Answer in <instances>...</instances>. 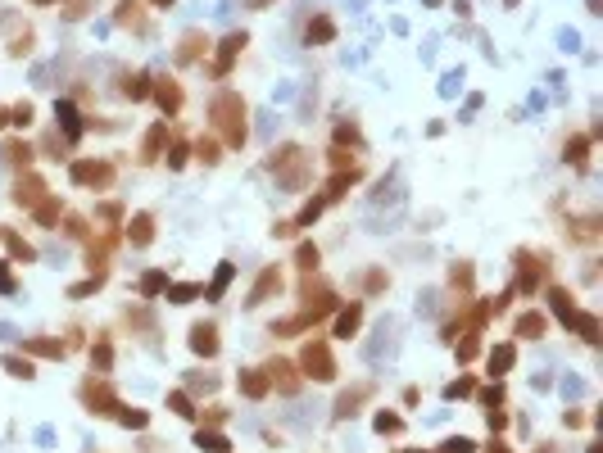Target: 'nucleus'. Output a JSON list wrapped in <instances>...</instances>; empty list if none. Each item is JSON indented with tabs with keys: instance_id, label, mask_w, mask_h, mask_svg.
Wrapping results in <instances>:
<instances>
[{
	"instance_id": "9b49d317",
	"label": "nucleus",
	"mask_w": 603,
	"mask_h": 453,
	"mask_svg": "<svg viewBox=\"0 0 603 453\" xmlns=\"http://www.w3.org/2000/svg\"><path fill=\"white\" fill-rule=\"evenodd\" d=\"M359 322H363V308H359V304L340 308V317H336V335H340V340H349V335L359 331Z\"/></svg>"
},
{
	"instance_id": "a19ab883",
	"label": "nucleus",
	"mask_w": 603,
	"mask_h": 453,
	"mask_svg": "<svg viewBox=\"0 0 603 453\" xmlns=\"http://www.w3.org/2000/svg\"><path fill=\"white\" fill-rule=\"evenodd\" d=\"M490 453H508V449H504V445H490Z\"/></svg>"
},
{
	"instance_id": "f257e3e1",
	"label": "nucleus",
	"mask_w": 603,
	"mask_h": 453,
	"mask_svg": "<svg viewBox=\"0 0 603 453\" xmlns=\"http://www.w3.org/2000/svg\"><path fill=\"white\" fill-rule=\"evenodd\" d=\"M214 123L223 127L227 146H245V100L236 91H223L214 100Z\"/></svg>"
},
{
	"instance_id": "0eeeda50",
	"label": "nucleus",
	"mask_w": 603,
	"mask_h": 453,
	"mask_svg": "<svg viewBox=\"0 0 603 453\" xmlns=\"http://www.w3.org/2000/svg\"><path fill=\"white\" fill-rule=\"evenodd\" d=\"M150 91H155V100H159V109H164V113H168V118H172V113H177V109H181V86H177V82H172V77H164V82H155V86H150Z\"/></svg>"
},
{
	"instance_id": "473e14b6",
	"label": "nucleus",
	"mask_w": 603,
	"mask_h": 453,
	"mask_svg": "<svg viewBox=\"0 0 603 453\" xmlns=\"http://www.w3.org/2000/svg\"><path fill=\"white\" fill-rule=\"evenodd\" d=\"M9 123H14V127H27V123H32V104H14V109H9Z\"/></svg>"
},
{
	"instance_id": "423d86ee",
	"label": "nucleus",
	"mask_w": 603,
	"mask_h": 453,
	"mask_svg": "<svg viewBox=\"0 0 603 453\" xmlns=\"http://www.w3.org/2000/svg\"><path fill=\"white\" fill-rule=\"evenodd\" d=\"M190 349L205 354V358H214V354H218V326H214V322L190 326Z\"/></svg>"
},
{
	"instance_id": "c756f323",
	"label": "nucleus",
	"mask_w": 603,
	"mask_h": 453,
	"mask_svg": "<svg viewBox=\"0 0 603 453\" xmlns=\"http://www.w3.org/2000/svg\"><path fill=\"white\" fill-rule=\"evenodd\" d=\"M27 349H32V354H46V358H60L64 344H60V340H27Z\"/></svg>"
},
{
	"instance_id": "dca6fc26",
	"label": "nucleus",
	"mask_w": 603,
	"mask_h": 453,
	"mask_svg": "<svg viewBox=\"0 0 603 453\" xmlns=\"http://www.w3.org/2000/svg\"><path fill=\"white\" fill-rule=\"evenodd\" d=\"M513 358H517L513 344H499V349H490V377H504V372L513 368Z\"/></svg>"
},
{
	"instance_id": "39448f33",
	"label": "nucleus",
	"mask_w": 603,
	"mask_h": 453,
	"mask_svg": "<svg viewBox=\"0 0 603 453\" xmlns=\"http://www.w3.org/2000/svg\"><path fill=\"white\" fill-rule=\"evenodd\" d=\"M517 263H522V277H517V291H522V295H535V291H540V258H531V254H526V249H522V254H517Z\"/></svg>"
},
{
	"instance_id": "72a5a7b5",
	"label": "nucleus",
	"mask_w": 603,
	"mask_h": 453,
	"mask_svg": "<svg viewBox=\"0 0 603 453\" xmlns=\"http://www.w3.org/2000/svg\"><path fill=\"white\" fill-rule=\"evenodd\" d=\"M200 159H205V163H218V141H200Z\"/></svg>"
},
{
	"instance_id": "2eb2a0df",
	"label": "nucleus",
	"mask_w": 603,
	"mask_h": 453,
	"mask_svg": "<svg viewBox=\"0 0 603 453\" xmlns=\"http://www.w3.org/2000/svg\"><path fill=\"white\" fill-rule=\"evenodd\" d=\"M549 300H553V313H558L562 322H571V313H576V300H571V291L553 286V291H549Z\"/></svg>"
},
{
	"instance_id": "37998d69",
	"label": "nucleus",
	"mask_w": 603,
	"mask_h": 453,
	"mask_svg": "<svg viewBox=\"0 0 603 453\" xmlns=\"http://www.w3.org/2000/svg\"><path fill=\"white\" fill-rule=\"evenodd\" d=\"M155 5H172V0H155Z\"/></svg>"
},
{
	"instance_id": "9d476101",
	"label": "nucleus",
	"mask_w": 603,
	"mask_h": 453,
	"mask_svg": "<svg viewBox=\"0 0 603 453\" xmlns=\"http://www.w3.org/2000/svg\"><path fill=\"white\" fill-rule=\"evenodd\" d=\"M544 326H549V322H544V313H522V317H517V335H522V340H540Z\"/></svg>"
},
{
	"instance_id": "aec40b11",
	"label": "nucleus",
	"mask_w": 603,
	"mask_h": 453,
	"mask_svg": "<svg viewBox=\"0 0 603 453\" xmlns=\"http://www.w3.org/2000/svg\"><path fill=\"white\" fill-rule=\"evenodd\" d=\"M331 36H336V23H331L327 14H322V18H313V23H309V46H313V41H331Z\"/></svg>"
},
{
	"instance_id": "b1692460",
	"label": "nucleus",
	"mask_w": 603,
	"mask_h": 453,
	"mask_svg": "<svg viewBox=\"0 0 603 453\" xmlns=\"http://www.w3.org/2000/svg\"><path fill=\"white\" fill-rule=\"evenodd\" d=\"M232 272H236V267L232 263H223V267H218V277H214V286H209V300H223V291H227V281H232Z\"/></svg>"
},
{
	"instance_id": "6e6552de",
	"label": "nucleus",
	"mask_w": 603,
	"mask_h": 453,
	"mask_svg": "<svg viewBox=\"0 0 603 453\" xmlns=\"http://www.w3.org/2000/svg\"><path fill=\"white\" fill-rule=\"evenodd\" d=\"M245 41H250L245 32H232V36H227V41H223V50H218V64H214V73H227V69H232V60H236V55L245 50Z\"/></svg>"
},
{
	"instance_id": "2f4dec72",
	"label": "nucleus",
	"mask_w": 603,
	"mask_h": 453,
	"mask_svg": "<svg viewBox=\"0 0 603 453\" xmlns=\"http://www.w3.org/2000/svg\"><path fill=\"white\" fill-rule=\"evenodd\" d=\"M440 453H476V445H472L467 435H449V440H445V449H440Z\"/></svg>"
},
{
	"instance_id": "cd10ccee",
	"label": "nucleus",
	"mask_w": 603,
	"mask_h": 453,
	"mask_svg": "<svg viewBox=\"0 0 603 453\" xmlns=\"http://www.w3.org/2000/svg\"><path fill=\"white\" fill-rule=\"evenodd\" d=\"M127 95H132V100H146V95H150V77L146 73L127 77Z\"/></svg>"
},
{
	"instance_id": "f03ea898",
	"label": "nucleus",
	"mask_w": 603,
	"mask_h": 453,
	"mask_svg": "<svg viewBox=\"0 0 603 453\" xmlns=\"http://www.w3.org/2000/svg\"><path fill=\"white\" fill-rule=\"evenodd\" d=\"M300 368H304V377H313V381H331V377H336V358H331L327 340H309V344H304Z\"/></svg>"
},
{
	"instance_id": "4468645a",
	"label": "nucleus",
	"mask_w": 603,
	"mask_h": 453,
	"mask_svg": "<svg viewBox=\"0 0 603 453\" xmlns=\"http://www.w3.org/2000/svg\"><path fill=\"white\" fill-rule=\"evenodd\" d=\"M200 46L209 50V41L200 32H190V36H181V46H177V64H190V60H200Z\"/></svg>"
},
{
	"instance_id": "c9c22d12",
	"label": "nucleus",
	"mask_w": 603,
	"mask_h": 453,
	"mask_svg": "<svg viewBox=\"0 0 603 453\" xmlns=\"http://www.w3.org/2000/svg\"><path fill=\"white\" fill-rule=\"evenodd\" d=\"M5 240H9V249H14V254H23V263H27V258H32V249H27V245H23V240H18V236H14V231H5Z\"/></svg>"
},
{
	"instance_id": "ea45409f",
	"label": "nucleus",
	"mask_w": 603,
	"mask_h": 453,
	"mask_svg": "<svg viewBox=\"0 0 603 453\" xmlns=\"http://www.w3.org/2000/svg\"><path fill=\"white\" fill-rule=\"evenodd\" d=\"M0 291L14 295V277H9V267H5V263H0Z\"/></svg>"
},
{
	"instance_id": "a878e982",
	"label": "nucleus",
	"mask_w": 603,
	"mask_h": 453,
	"mask_svg": "<svg viewBox=\"0 0 603 453\" xmlns=\"http://www.w3.org/2000/svg\"><path fill=\"white\" fill-rule=\"evenodd\" d=\"M200 291H205V286H195V281H186V286H168V300H172V304H190Z\"/></svg>"
},
{
	"instance_id": "f3484780",
	"label": "nucleus",
	"mask_w": 603,
	"mask_h": 453,
	"mask_svg": "<svg viewBox=\"0 0 603 453\" xmlns=\"http://www.w3.org/2000/svg\"><path fill=\"white\" fill-rule=\"evenodd\" d=\"M241 390L250 394V399H263L268 394V372H241Z\"/></svg>"
},
{
	"instance_id": "ddd939ff",
	"label": "nucleus",
	"mask_w": 603,
	"mask_h": 453,
	"mask_svg": "<svg viewBox=\"0 0 603 453\" xmlns=\"http://www.w3.org/2000/svg\"><path fill=\"white\" fill-rule=\"evenodd\" d=\"M567 326H576L581 340H590V344L599 340V317H595V313H571V322H567Z\"/></svg>"
},
{
	"instance_id": "7c9ffc66",
	"label": "nucleus",
	"mask_w": 603,
	"mask_h": 453,
	"mask_svg": "<svg viewBox=\"0 0 603 453\" xmlns=\"http://www.w3.org/2000/svg\"><path fill=\"white\" fill-rule=\"evenodd\" d=\"M5 368H9V377H23V381H32V377H36L27 358H5Z\"/></svg>"
},
{
	"instance_id": "1a4fd4ad",
	"label": "nucleus",
	"mask_w": 603,
	"mask_h": 453,
	"mask_svg": "<svg viewBox=\"0 0 603 453\" xmlns=\"http://www.w3.org/2000/svg\"><path fill=\"white\" fill-rule=\"evenodd\" d=\"M127 240H132V245H150V240H155V218H150V214H137V218H132V223H127Z\"/></svg>"
},
{
	"instance_id": "58836bf2",
	"label": "nucleus",
	"mask_w": 603,
	"mask_h": 453,
	"mask_svg": "<svg viewBox=\"0 0 603 453\" xmlns=\"http://www.w3.org/2000/svg\"><path fill=\"white\" fill-rule=\"evenodd\" d=\"M168 163H172V168H181V163H186V146H172L168 150Z\"/></svg>"
},
{
	"instance_id": "bb28decb",
	"label": "nucleus",
	"mask_w": 603,
	"mask_h": 453,
	"mask_svg": "<svg viewBox=\"0 0 603 453\" xmlns=\"http://www.w3.org/2000/svg\"><path fill=\"white\" fill-rule=\"evenodd\" d=\"M168 408L177 412V417H195V408H190V399H186L181 390H172V394H168Z\"/></svg>"
},
{
	"instance_id": "6ab92c4d",
	"label": "nucleus",
	"mask_w": 603,
	"mask_h": 453,
	"mask_svg": "<svg viewBox=\"0 0 603 453\" xmlns=\"http://www.w3.org/2000/svg\"><path fill=\"white\" fill-rule=\"evenodd\" d=\"M164 137H168V123H155V127L146 132V141H141V150H146V159H155L159 146H164Z\"/></svg>"
},
{
	"instance_id": "79ce46f5",
	"label": "nucleus",
	"mask_w": 603,
	"mask_h": 453,
	"mask_svg": "<svg viewBox=\"0 0 603 453\" xmlns=\"http://www.w3.org/2000/svg\"><path fill=\"white\" fill-rule=\"evenodd\" d=\"M250 5H254V9H263V5H268V0H250Z\"/></svg>"
},
{
	"instance_id": "412c9836",
	"label": "nucleus",
	"mask_w": 603,
	"mask_h": 453,
	"mask_svg": "<svg viewBox=\"0 0 603 453\" xmlns=\"http://www.w3.org/2000/svg\"><path fill=\"white\" fill-rule=\"evenodd\" d=\"M109 363H113V349H109V340H100L91 349V368H95V377H104L109 372Z\"/></svg>"
},
{
	"instance_id": "f8f14e48",
	"label": "nucleus",
	"mask_w": 603,
	"mask_h": 453,
	"mask_svg": "<svg viewBox=\"0 0 603 453\" xmlns=\"http://www.w3.org/2000/svg\"><path fill=\"white\" fill-rule=\"evenodd\" d=\"M55 118L64 123V132H69V141H78V137H82V123H78V109H73L69 100H60V104H55Z\"/></svg>"
},
{
	"instance_id": "393cba45",
	"label": "nucleus",
	"mask_w": 603,
	"mask_h": 453,
	"mask_svg": "<svg viewBox=\"0 0 603 453\" xmlns=\"http://www.w3.org/2000/svg\"><path fill=\"white\" fill-rule=\"evenodd\" d=\"M372 426H377L381 435H399V431H404V421H399L395 412H386V408H381V412H377V421H372Z\"/></svg>"
},
{
	"instance_id": "5701e85b",
	"label": "nucleus",
	"mask_w": 603,
	"mask_h": 453,
	"mask_svg": "<svg viewBox=\"0 0 603 453\" xmlns=\"http://www.w3.org/2000/svg\"><path fill=\"white\" fill-rule=\"evenodd\" d=\"M41 190H46L41 181L27 177V181H18V195H14V200H18V204H36V200H41Z\"/></svg>"
},
{
	"instance_id": "e433bc0d",
	"label": "nucleus",
	"mask_w": 603,
	"mask_h": 453,
	"mask_svg": "<svg viewBox=\"0 0 603 453\" xmlns=\"http://www.w3.org/2000/svg\"><path fill=\"white\" fill-rule=\"evenodd\" d=\"M463 394H472V381H454L445 390V399H463Z\"/></svg>"
},
{
	"instance_id": "f704fd0d",
	"label": "nucleus",
	"mask_w": 603,
	"mask_h": 453,
	"mask_svg": "<svg viewBox=\"0 0 603 453\" xmlns=\"http://www.w3.org/2000/svg\"><path fill=\"white\" fill-rule=\"evenodd\" d=\"M141 291H146V295H155V291H164V272H150V277H146V281H141Z\"/></svg>"
},
{
	"instance_id": "c85d7f7f",
	"label": "nucleus",
	"mask_w": 603,
	"mask_h": 453,
	"mask_svg": "<svg viewBox=\"0 0 603 453\" xmlns=\"http://www.w3.org/2000/svg\"><path fill=\"white\" fill-rule=\"evenodd\" d=\"M318 245H300V254H295V263H300L304 267V272H313V267H318Z\"/></svg>"
},
{
	"instance_id": "4be33fe9",
	"label": "nucleus",
	"mask_w": 603,
	"mask_h": 453,
	"mask_svg": "<svg viewBox=\"0 0 603 453\" xmlns=\"http://www.w3.org/2000/svg\"><path fill=\"white\" fill-rule=\"evenodd\" d=\"M195 445H200V449H209V453H227V449H232V445H227V435H218V431H200Z\"/></svg>"
},
{
	"instance_id": "4c0bfd02",
	"label": "nucleus",
	"mask_w": 603,
	"mask_h": 453,
	"mask_svg": "<svg viewBox=\"0 0 603 453\" xmlns=\"http://www.w3.org/2000/svg\"><path fill=\"white\" fill-rule=\"evenodd\" d=\"M118 421H123V426H146V412H118Z\"/></svg>"
},
{
	"instance_id": "7ed1b4c3",
	"label": "nucleus",
	"mask_w": 603,
	"mask_h": 453,
	"mask_svg": "<svg viewBox=\"0 0 603 453\" xmlns=\"http://www.w3.org/2000/svg\"><path fill=\"white\" fill-rule=\"evenodd\" d=\"M73 181H82V186H109L113 168L109 163H95V159H82V163H73Z\"/></svg>"
},
{
	"instance_id": "20e7f679",
	"label": "nucleus",
	"mask_w": 603,
	"mask_h": 453,
	"mask_svg": "<svg viewBox=\"0 0 603 453\" xmlns=\"http://www.w3.org/2000/svg\"><path fill=\"white\" fill-rule=\"evenodd\" d=\"M282 291V272H277V267H263V272H258V281H254V291H250V308H258V304H268L272 300V295Z\"/></svg>"
},
{
	"instance_id": "a211bd4d",
	"label": "nucleus",
	"mask_w": 603,
	"mask_h": 453,
	"mask_svg": "<svg viewBox=\"0 0 603 453\" xmlns=\"http://www.w3.org/2000/svg\"><path fill=\"white\" fill-rule=\"evenodd\" d=\"M562 159L567 163H585L590 159V137H571L567 146H562Z\"/></svg>"
}]
</instances>
